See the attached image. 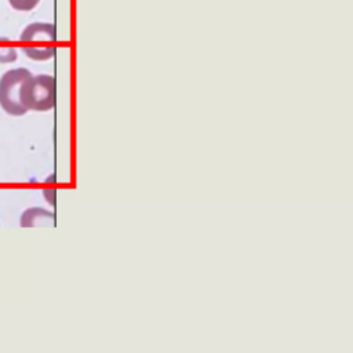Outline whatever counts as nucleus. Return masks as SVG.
<instances>
[{"label":"nucleus","instance_id":"nucleus-1","mask_svg":"<svg viewBox=\"0 0 353 353\" xmlns=\"http://www.w3.org/2000/svg\"><path fill=\"white\" fill-rule=\"evenodd\" d=\"M19 99L26 110H51L55 105L54 77L50 74H30L21 85Z\"/></svg>","mask_w":353,"mask_h":353},{"label":"nucleus","instance_id":"nucleus-2","mask_svg":"<svg viewBox=\"0 0 353 353\" xmlns=\"http://www.w3.org/2000/svg\"><path fill=\"white\" fill-rule=\"evenodd\" d=\"M21 41L26 43L22 51L28 58L34 61H46L54 57L57 33L52 23L33 22L28 25L21 33Z\"/></svg>","mask_w":353,"mask_h":353},{"label":"nucleus","instance_id":"nucleus-3","mask_svg":"<svg viewBox=\"0 0 353 353\" xmlns=\"http://www.w3.org/2000/svg\"><path fill=\"white\" fill-rule=\"evenodd\" d=\"M32 73L25 68L7 70L0 79V106L11 116H22L28 110L22 106L19 99V90L22 83Z\"/></svg>","mask_w":353,"mask_h":353},{"label":"nucleus","instance_id":"nucleus-4","mask_svg":"<svg viewBox=\"0 0 353 353\" xmlns=\"http://www.w3.org/2000/svg\"><path fill=\"white\" fill-rule=\"evenodd\" d=\"M54 223V214L41 207H32L22 212L19 225L22 228H36V226H50Z\"/></svg>","mask_w":353,"mask_h":353},{"label":"nucleus","instance_id":"nucleus-5","mask_svg":"<svg viewBox=\"0 0 353 353\" xmlns=\"http://www.w3.org/2000/svg\"><path fill=\"white\" fill-rule=\"evenodd\" d=\"M40 0H8L10 6L17 11H30L33 10Z\"/></svg>","mask_w":353,"mask_h":353},{"label":"nucleus","instance_id":"nucleus-6","mask_svg":"<svg viewBox=\"0 0 353 353\" xmlns=\"http://www.w3.org/2000/svg\"><path fill=\"white\" fill-rule=\"evenodd\" d=\"M17 59V51L14 48H0V62H12Z\"/></svg>","mask_w":353,"mask_h":353}]
</instances>
